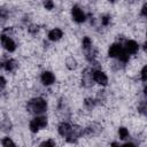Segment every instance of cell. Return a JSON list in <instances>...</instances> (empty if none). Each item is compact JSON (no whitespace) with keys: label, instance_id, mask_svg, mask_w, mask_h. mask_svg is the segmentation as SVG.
<instances>
[{"label":"cell","instance_id":"cell-1","mask_svg":"<svg viewBox=\"0 0 147 147\" xmlns=\"http://www.w3.org/2000/svg\"><path fill=\"white\" fill-rule=\"evenodd\" d=\"M26 108L34 116L44 115L47 111V109H48V102L42 96H39V95L38 96H33V98H31L28 101Z\"/></svg>","mask_w":147,"mask_h":147},{"label":"cell","instance_id":"cell-2","mask_svg":"<svg viewBox=\"0 0 147 147\" xmlns=\"http://www.w3.org/2000/svg\"><path fill=\"white\" fill-rule=\"evenodd\" d=\"M48 126V118L45 115L34 116L32 119L29 121V131L32 134L38 133L40 130H44Z\"/></svg>","mask_w":147,"mask_h":147},{"label":"cell","instance_id":"cell-3","mask_svg":"<svg viewBox=\"0 0 147 147\" xmlns=\"http://www.w3.org/2000/svg\"><path fill=\"white\" fill-rule=\"evenodd\" d=\"M70 16H71L72 21L77 24L85 23L87 20V14L85 13V10L79 5H74L70 8Z\"/></svg>","mask_w":147,"mask_h":147},{"label":"cell","instance_id":"cell-4","mask_svg":"<svg viewBox=\"0 0 147 147\" xmlns=\"http://www.w3.org/2000/svg\"><path fill=\"white\" fill-rule=\"evenodd\" d=\"M92 79L94 84L101 87H107L109 84V78L102 69H92Z\"/></svg>","mask_w":147,"mask_h":147},{"label":"cell","instance_id":"cell-5","mask_svg":"<svg viewBox=\"0 0 147 147\" xmlns=\"http://www.w3.org/2000/svg\"><path fill=\"white\" fill-rule=\"evenodd\" d=\"M122 45H123V51L130 57L137 55L140 51V44L134 39H125L124 42H122Z\"/></svg>","mask_w":147,"mask_h":147},{"label":"cell","instance_id":"cell-6","mask_svg":"<svg viewBox=\"0 0 147 147\" xmlns=\"http://www.w3.org/2000/svg\"><path fill=\"white\" fill-rule=\"evenodd\" d=\"M0 44H1V47L8 53H14L17 49V42L10 36L0 33Z\"/></svg>","mask_w":147,"mask_h":147},{"label":"cell","instance_id":"cell-7","mask_svg":"<svg viewBox=\"0 0 147 147\" xmlns=\"http://www.w3.org/2000/svg\"><path fill=\"white\" fill-rule=\"evenodd\" d=\"M39 79H40V83L46 86V87H51L55 84L56 82V76L55 74L52 71V70H42L40 72V76H39Z\"/></svg>","mask_w":147,"mask_h":147},{"label":"cell","instance_id":"cell-8","mask_svg":"<svg viewBox=\"0 0 147 147\" xmlns=\"http://www.w3.org/2000/svg\"><path fill=\"white\" fill-rule=\"evenodd\" d=\"M122 53H123V45L121 41H114L113 44L109 45L107 49V55L111 60H117Z\"/></svg>","mask_w":147,"mask_h":147},{"label":"cell","instance_id":"cell-9","mask_svg":"<svg viewBox=\"0 0 147 147\" xmlns=\"http://www.w3.org/2000/svg\"><path fill=\"white\" fill-rule=\"evenodd\" d=\"M64 37V32L61 28L59 26H55V28H52L48 32H47V40L51 41V42H57L60 40H62Z\"/></svg>","mask_w":147,"mask_h":147},{"label":"cell","instance_id":"cell-10","mask_svg":"<svg viewBox=\"0 0 147 147\" xmlns=\"http://www.w3.org/2000/svg\"><path fill=\"white\" fill-rule=\"evenodd\" d=\"M56 130H57L59 136L64 139V138H67V137L71 133V131H72V125H71L69 122H67V121H62V122L59 123Z\"/></svg>","mask_w":147,"mask_h":147},{"label":"cell","instance_id":"cell-11","mask_svg":"<svg viewBox=\"0 0 147 147\" xmlns=\"http://www.w3.org/2000/svg\"><path fill=\"white\" fill-rule=\"evenodd\" d=\"M18 68V62L13 59V57H7L5 61V65H3V70L8 74H13L17 70Z\"/></svg>","mask_w":147,"mask_h":147},{"label":"cell","instance_id":"cell-12","mask_svg":"<svg viewBox=\"0 0 147 147\" xmlns=\"http://www.w3.org/2000/svg\"><path fill=\"white\" fill-rule=\"evenodd\" d=\"M64 65L69 71H75L78 68V61L74 55H68L64 59Z\"/></svg>","mask_w":147,"mask_h":147},{"label":"cell","instance_id":"cell-13","mask_svg":"<svg viewBox=\"0 0 147 147\" xmlns=\"http://www.w3.org/2000/svg\"><path fill=\"white\" fill-rule=\"evenodd\" d=\"M117 136H118V139L122 140V141H127L129 138H130V131L126 126H119L117 129Z\"/></svg>","mask_w":147,"mask_h":147},{"label":"cell","instance_id":"cell-14","mask_svg":"<svg viewBox=\"0 0 147 147\" xmlns=\"http://www.w3.org/2000/svg\"><path fill=\"white\" fill-rule=\"evenodd\" d=\"M94 46H93V40L91 37L88 36H84L82 38V48L84 52H88L90 49H92Z\"/></svg>","mask_w":147,"mask_h":147},{"label":"cell","instance_id":"cell-15","mask_svg":"<svg viewBox=\"0 0 147 147\" xmlns=\"http://www.w3.org/2000/svg\"><path fill=\"white\" fill-rule=\"evenodd\" d=\"M83 105H84V107H85V109H86V110H93V109L95 108V106L98 105V101H96V99H95V98L87 96V98H85V99H84Z\"/></svg>","mask_w":147,"mask_h":147},{"label":"cell","instance_id":"cell-16","mask_svg":"<svg viewBox=\"0 0 147 147\" xmlns=\"http://www.w3.org/2000/svg\"><path fill=\"white\" fill-rule=\"evenodd\" d=\"M0 145H1V147H16L15 141H14L13 138L9 137V136L2 137L1 140H0Z\"/></svg>","mask_w":147,"mask_h":147},{"label":"cell","instance_id":"cell-17","mask_svg":"<svg viewBox=\"0 0 147 147\" xmlns=\"http://www.w3.org/2000/svg\"><path fill=\"white\" fill-rule=\"evenodd\" d=\"M26 30H28V33H29L30 36H37L38 32L40 31V26H39L37 23H31V24L28 25Z\"/></svg>","mask_w":147,"mask_h":147},{"label":"cell","instance_id":"cell-18","mask_svg":"<svg viewBox=\"0 0 147 147\" xmlns=\"http://www.w3.org/2000/svg\"><path fill=\"white\" fill-rule=\"evenodd\" d=\"M8 14H9V10L1 7L0 8V25H3L7 20H8Z\"/></svg>","mask_w":147,"mask_h":147},{"label":"cell","instance_id":"cell-19","mask_svg":"<svg viewBox=\"0 0 147 147\" xmlns=\"http://www.w3.org/2000/svg\"><path fill=\"white\" fill-rule=\"evenodd\" d=\"M39 147H56V141L52 138H48V139H45L40 142Z\"/></svg>","mask_w":147,"mask_h":147},{"label":"cell","instance_id":"cell-20","mask_svg":"<svg viewBox=\"0 0 147 147\" xmlns=\"http://www.w3.org/2000/svg\"><path fill=\"white\" fill-rule=\"evenodd\" d=\"M146 71H147V68H146V64H144L142 67H141V69H140V71H139V74H138V76H139V79H140V82L145 85V83H146V79H147V74H146Z\"/></svg>","mask_w":147,"mask_h":147},{"label":"cell","instance_id":"cell-21","mask_svg":"<svg viewBox=\"0 0 147 147\" xmlns=\"http://www.w3.org/2000/svg\"><path fill=\"white\" fill-rule=\"evenodd\" d=\"M42 7H44V9L51 11L55 8V2L54 1H45V2H42Z\"/></svg>","mask_w":147,"mask_h":147},{"label":"cell","instance_id":"cell-22","mask_svg":"<svg viewBox=\"0 0 147 147\" xmlns=\"http://www.w3.org/2000/svg\"><path fill=\"white\" fill-rule=\"evenodd\" d=\"M140 16L142 18H145L147 16V2H144L141 8H140Z\"/></svg>","mask_w":147,"mask_h":147},{"label":"cell","instance_id":"cell-23","mask_svg":"<svg viewBox=\"0 0 147 147\" xmlns=\"http://www.w3.org/2000/svg\"><path fill=\"white\" fill-rule=\"evenodd\" d=\"M6 86H7V79L5 78L3 75L0 74V91L3 90V88H6Z\"/></svg>","mask_w":147,"mask_h":147},{"label":"cell","instance_id":"cell-24","mask_svg":"<svg viewBox=\"0 0 147 147\" xmlns=\"http://www.w3.org/2000/svg\"><path fill=\"white\" fill-rule=\"evenodd\" d=\"M121 147H137V145L134 144V142H132V141H125L123 145H121Z\"/></svg>","mask_w":147,"mask_h":147},{"label":"cell","instance_id":"cell-25","mask_svg":"<svg viewBox=\"0 0 147 147\" xmlns=\"http://www.w3.org/2000/svg\"><path fill=\"white\" fill-rule=\"evenodd\" d=\"M110 147H121V145H119L117 141H114V142L110 144Z\"/></svg>","mask_w":147,"mask_h":147}]
</instances>
